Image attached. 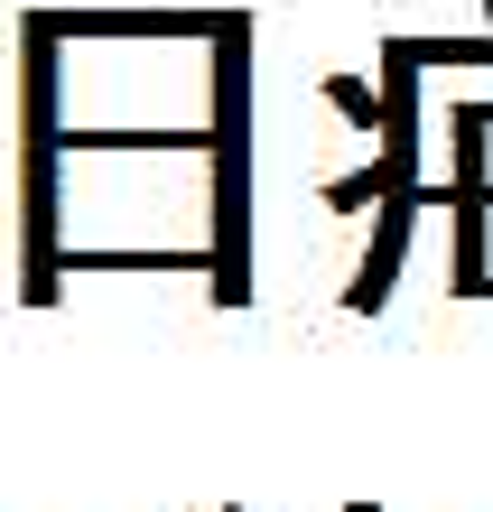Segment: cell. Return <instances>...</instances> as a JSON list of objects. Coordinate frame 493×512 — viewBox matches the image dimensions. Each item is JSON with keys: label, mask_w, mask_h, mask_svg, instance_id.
<instances>
[{"label": "cell", "mask_w": 493, "mask_h": 512, "mask_svg": "<svg viewBox=\"0 0 493 512\" xmlns=\"http://www.w3.org/2000/svg\"><path fill=\"white\" fill-rule=\"evenodd\" d=\"M214 308H252V19H214Z\"/></svg>", "instance_id": "6da1fadb"}, {"label": "cell", "mask_w": 493, "mask_h": 512, "mask_svg": "<svg viewBox=\"0 0 493 512\" xmlns=\"http://www.w3.org/2000/svg\"><path fill=\"white\" fill-rule=\"evenodd\" d=\"M66 140H28L19 149V298L56 308L66 298Z\"/></svg>", "instance_id": "7a4b0ae2"}, {"label": "cell", "mask_w": 493, "mask_h": 512, "mask_svg": "<svg viewBox=\"0 0 493 512\" xmlns=\"http://www.w3.org/2000/svg\"><path fill=\"white\" fill-rule=\"evenodd\" d=\"M419 205H428V187H391V196H382L373 252H363L354 289H345V308H354V317H382V308H391V289H400V261H410V224H419Z\"/></svg>", "instance_id": "3957f363"}, {"label": "cell", "mask_w": 493, "mask_h": 512, "mask_svg": "<svg viewBox=\"0 0 493 512\" xmlns=\"http://www.w3.org/2000/svg\"><path fill=\"white\" fill-rule=\"evenodd\" d=\"M326 103L345 112L354 131H382V94H373V84H354V75H326Z\"/></svg>", "instance_id": "277c9868"}, {"label": "cell", "mask_w": 493, "mask_h": 512, "mask_svg": "<svg viewBox=\"0 0 493 512\" xmlns=\"http://www.w3.org/2000/svg\"><path fill=\"white\" fill-rule=\"evenodd\" d=\"M391 196V168L373 159V168H354V177H335V187H326V205H335V215H354V205H382Z\"/></svg>", "instance_id": "5b68a950"}, {"label": "cell", "mask_w": 493, "mask_h": 512, "mask_svg": "<svg viewBox=\"0 0 493 512\" xmlns=\"http://www.w3.org/2000/svg\"><path fill=\"white\" fill-rule=\"evenodd\" d=\"M354 512H373V503H354Z\"/></svg>", "instance_id": "8992f818"}, {"label": "cell", "mask_w": 493, "mask_h": 512, "mask_svg": "<svg viewBox=\"0 0 493 512\" xmlns=\"http://www.w3.org/2000/svg\"><path fill=\"white\" fill-rule=\"evenodd\" d=\"M484 298H493V289H484Z\"/></svg>", "instance_id": "52a82bcc"}]
</instances>
